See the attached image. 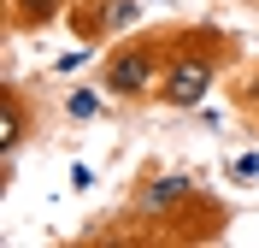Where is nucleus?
<instances>
[{"mask_svg": "<svg viewBox=\"0 0 259 248\" xmlns=\"http://www.w3.org/2000/svg\"><path fill=\"white\" fill-rule=\"evenodd\" d=\"M224 59H236V42H230L224 30H212V24H200V30H171V53H165V71H159L153 100L171 107V113H200L206 95L218 89Z\"/></svg>", "mask_w": 259, "mask_h": 248, "instance_id": "f257e3e1", "label": "nucleus"}, {"mask_svg": "<svg viewBox=\"0 0 259 248\" xmlns=\"http://www.w3.org/2000/svg\"><path fill=\"white\" fill-rule=\"evenodd\" d=\"M165 53H171V30L136 36V42H124V48H112L106 65H100V89H106L112 100H147L153 89H159Z\"/></svg>", "mask_w": 259, "mask_h": 248, "instance_id": "f03ea898", "label": "nucleus"}, {"mask_svg": "<svg viewBox=\"0 0 259 248\" xmlns=\"http://www.w3.org/2000/svg\"><path fill=\"white\" fill-rule=\"evenodd\" d=\"M194 195H200V183H194L183 165H153V171L130 189V219H142V225H147L142 242H153V231H159L177 207H189Z\"/></svg>", "mask_w": 259, "mask_h": 248, "instance_id": "7ed1b4c3", "label": "nucleus"}, {"mask_svg": "<svg viewBox=\"0 0 259 248\" xmlns=\"http://www.w3.org/2000/svg\"><path fill=\"white\" fill-rule=\"evenodd\" d=\"M136 18H142V0H77L71 6V30L82 42H106V36H124Z\"/></svg>", "mask_w": 259, "mask_h": 248, "instance_id": "20e7f679", "label": "nucleus"}, {"mask_svg": "<svg viewBox=\"0 0 259 248\" xmlns=\"http://www.w3.org/2000/svg\"><path fill=\"white\" fill-rule=\"evenodd\" d=\"M24 136H30V100H24L18 83H6V89H0V171H12Z\"/></svg>", "mask_w": 259, "mask_h": 248, "instance_id": "39448f33", "label": "nucleus"}, {"mask_svg": "<svg viewBox=\"0 0 259 248\" xmlns=\"http://www.w3.org/2000/svg\"><path fill=\"white\" fill-rule=\"evenodd\" d=\"M77 0H6V24L12 30H48L59 18H71Z\"/></svg>", "mask_w": 259, "mask_h": 248, "instance_id": "423d86ee", "label": "nucleus"}, {"mask_svg": "<svg viewBox=\"0 0 259 248\" xmlns=\"http://www.w3.org/2000/svg\"><path fill=\"white\" fill-rule=\"evenodd\" d=\"M100 107H106V95H100V89H71V95H65V118H77V124L100 118Z\"/></svg>", "mask_w": 259, "mask_h": 248, "instance_id": "0eeeda50", "label": "nucleus"}, {"mask_svg": "<svg viewBox=\"0 0 259 248\" xmlns=\"http://www.w3.org/2000/svg\"><path fill=\"white\" fill-rule=\"evenodd\" d=\"M224 178L236 183V189H259V148H247V154H236V160L224 165Z\"/></svg>", "mask_w": 259, "mask_h": 248, "instance_id": "6e6552de", "label": "nucleus"}, {"mask_svg": "<svg viewBox=\"0 0 259 248\" xmlns=\"http://www.w3.org/2000/svg\"><path fill=\"white\" fill-rule=\"evenodd\" d=\"M95 48H100V42H82V48L59 53V59H53V71H59V77H71V71H82V65H89V59H95Z\"/></svg>", "mask_w": 259, "mask_h": 248, "instance_id": "1a4fd4ad", "label": "nucleus"}]
</instances>
